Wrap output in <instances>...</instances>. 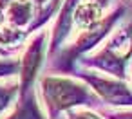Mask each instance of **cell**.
Segmentation results:
<instances>
[{"label":"cell","mask_w":132,"mask_h":119,"mask_svg":"<svg viewBox=\"0 0 132 119\" xmlns=\"http://www.w3.org/2000/svg\"><path fill=\"white\" fill-rule=\"evenodd\" d=\"M130 70H132V56H130Z\"/></svg>","instance_id":"cell-17"},{"label":"cell","mask_w":132,"mask_h":119,"mask_svg":"<svg viewBox=\"0 0 132 119\" xmlns=\"http://www.w3.org/2000/svg\"><path fill=\"white\" fill-rule=\"evenodd\" d=\"M6 119H45V117L40 110V105L36 103V97L33 94H24L15 112Z\"/></svg>","instance_id":"cell-9"},{"label":"cell","mask_w":132,"mask_h":119,"mask_svg":"<svg viewBox=\"0 0 132 119\" xmlns=\"http://www.w3.org/2000/svg\"><path fill=\"white\" fill-rule=\"evenodd\" d=\"M40 90H42L44 105H45L51 119H54L60 112L71 110V108L81 106V105H92L98 101V97L87 85H83L72 78H63V76L42 78Z\"/></svg>","instance_id":"cell-1"},{"label":"cell","mask_w":132,"mask_h":119,"mask_svg":"<svg viewBox=\"0 0 132 119\" xmlns=\"http://www.w3.org/2000/svg\"><path fill=\"white\" fill-rule=\"evenodd\" d=\"M121 11H123V9H116L112 15L105 16L98 25H94V27H90V29H87V31H81L80 36H78V40H76V42L71 45V49L65 52V56L69 58L67 61H71V60L74 58V54H81V52H87V51L94 49L96 43H98L103 36H107V34L110 33V29L116 25L118 18L121 16Z\"/></svg>","instance_id":"cell-5"},{"label":"cell","mask_w":132,"mask_h":119,"mask_svg":"<svg viewBox=\"0 0 132 119\" xmlns=\"http://www.w3.org/2000/svg\"><path fill=\"white\" fill-rule=\"evenodd\" d=\"M80 0H65V4L56 18L54 29H53V42H51V51H56L60 47V43L65 40V36L69 34L71 27H72V13L76 9Z\"/></svg>","instance_id":"cell-7"},{"label":"cell","mask_w":132,"mask_h":119,"mask_svg":"<svg viewBox=\"0 0 132 119\" xmlns=\"http://www.w3.org/2000/svg\"><path fill=\"white\" fill-rule=\"evenodd\" d=\"M103 7L98 6L92 0H80L74 13H72V25H76L81 31H87L94 25H98L105 16H103Z\"/></svg>","instance_id":"cell-6"},{"label":"cell","mask_w":132,"mask_h":119,"mask_svg":"<svg viewBox=\"0 0 132 119\" xmlns=\"http://www.w3.org/2000/svg\"><path fill=\"white\" fill-rule=\"evenodd\" d=\"M20 70V61L15 60H0V79L9 78Z\"/></svg>","instance_id":"cell-12"},{"label":"cell","mask_w":132,"mask_h":119,"mask_svg":"<svg viewBox=\"0 0 132 119\" xmlns=\"http://www.w3.org/2000/svg\"><path fill=\"white\" fill-rule=\"evenodd\" d=\"M35 16V6L31 0H13L6 7V20L11 27H24Z\"/></svg>","instance_id":"cell-8"},{"label":"cell","mask_w":132,"mask_h":119,"mask_svg":"<svg viewBox=\"0 0 132 119\" xmlns=\"http://www.w3.org/2000/svg\"><path fill=\"white\" fill-rule=\"evenodd\" d=\"M31 2H33L35 9H38V16H40L38 24H42L45 18H49V15L53 13V9L58 6V0H31Z\"/></svg>","instance_id":"cell-11"},{"label":"cell","mask_w":132,"mask_h":119,"mask_svg":"<svg viewBox=\"0 0 132 119\" xmlns=\"http://www.w3.org/2000/svg\"><path fill=\"white\" fill-rule=\"evenodd\" d=\"M11 2H13V0H0V13H2V11H4Z\"/></svg>","instance_id":"cell-15"},{"label":"cell","mask_w":132,"mask_h":119,"mask_svg":"<svg viewBox=\"0 0 132 119\" xmlns=\"http://www.w3.org/2000/svg\"><path fill=\"white\" fill-rule=\"evenodd\" d=\"M45 38H47V33L45 31H40L36 36H33V40L27 43L24 54H22V60H20V90H22V96L27 94L31 83L35 81L36 78V72L42 65V58H44V52H45Z\"/></svg>","instance_id":"cell-4"},{"label":"cell","mask_w":132,"mask_h":119,"mask_svg":"<svg viewBox=\"0 0 132 119\" xmlns=\"http://www.w3.org/2000/svg\"><path fill=\"white\" fill-rule=\"evenodd\" d=\"M18 88V83H0V114H4L11 106Z\"/></svg>","instance_id":"cell-10"},{"label":"cell","mask_w":132,"mask_h":119,"mask_svg":"<svg viewBox=\"0 0 132 119\" xmlns=\"http://www.w3.org/2000/svg\"><path fill=\"white\" fill-rule=\"evenodd\" d=\"M80 78L92 88L94 96L114 106H132V88L116 78L98 74H80Z\"/></svg>","instance_id":"cell-3"},{"label":"cell","mask_w":132,"mask_h":119,"mask_svg":"<svg viewBox=\"0 0 132 119\" xmlns=\"http://www.w3.org/2000/svg\"><path fill=\"white\" fill-rule=\"evenodd\" d=\"M109 119H132V110H127V112H112V114H109Z\"/></svg>","instance_id":"cell-14"},{"label":"cell","mask_w":132,"mask_h":119,"mask_svg":"<svg viewBox=\"0 0 132 119\" xmlns=\"http://www.w3.org/2000/svg\"><path fill=\"white\" fill-rule=\"evenodd\" d=\"M132 56V24L118 31L103 49L89 58V65L110 74L116 79H123L127 74V63Z\"/></svg>","instance_id":"cell-2"},{"label":"cell","mask_w":132,"mask_h":119,"mask_svg":"<svg viewBox=\"0 0 132 119\" xmlns=\"http://www.w3.org/2000/svg\"><path fill=\"white\" fill-rule=\"evenodd\" d=\"M67 119H101L98 114L90 112V110H74L69 114Z\"/></svg>","instance_id":"cell-13"},{"label":"cell","mask_w":132,"mask_h":119,"mask_svg":"<svg viewBox=\"0 0 132 119\" xmlns=\"http://www.w3.org/2000/svg\"><path fill=\"white\" fill-rule=\"evenodd\" d=\"M92 2H96L98 6H101V7L105 9V7H107V4H109V0H92Z\"/></svg>","instance_id":"cell-16"}]
</instances>
